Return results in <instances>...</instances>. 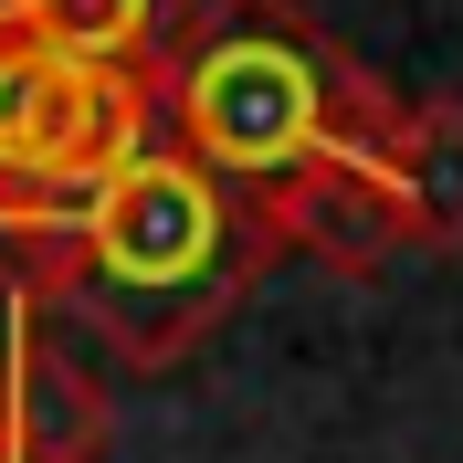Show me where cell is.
I'll return each mask as SVG.
<instances>
[{
	"instance_id": "obj_6",
	"label": "cell",
	"mask_w": 463,
	"mask_h": 463,
	"mask_svg": "<svg viewBox=\"0 0 463 463\" xmlns=\"http://www.w3.org/2000/svg\"><path fill=\"white\" fill-rule=\"evenodd\" d=\"M179 11H190V0H0V32L53 43V53H85V63H137V74H158Z\"/></svg>"
},
{
	"instance_id": "obj_1",
	"label": "cell",
	"mask_w": 463,
	"mask_h": 463,
	"mask_svg": "<svg viewBox=\"0 0 463 463\" xmlns=\"http://www.w3.org/2000/svg\"><path fill=\"white\" fill-rule=\"evenodd\" d=\"M263 263H274L263 211L232 179H211L190 147L147 137L106 190H85L32 242L22 285L63 337L106 347L116 369H169L263 285Z\"/></svg>"
},
{
	"instance_id": "obj_7",
	"label": "cell",
	"mask_w": 463,
	"mask_h": 463,
	"mask_svg": "<svg viewBox=\"0 0 463 463\" xmlns=\"http://www.w3.org/2000/svg\"><path fill=\"white\" fill-rule=\"evenodd\" d=\"M0 463H32V453H0Z\"/></svg>"
},
{
	"instance_id": "obj_5",
	"label": "cell",
	"mask_w": 463,
	"mask_h": 463,
	"mask_svg": "<svg viewBox=\"0 0 463 463\" xmlns=\"http://www.w3.org/2000/svg\"><path fill=\"white\" fill-rule=\"evenodd\" d=\"M369 169L401 201L411 253H463V95H390Z\"/></svg>"
},
{
	"instance_id": "obj_3",
	"label": "cell",
	"mask_w": 463,
	"mask_h": 463,
	"mask_svg": "<svg viewBox=\"0 0 463 463\" xmlns=\"http://www.w3.org/2000/svg\"><path fill=\"white\" fill-rule=\"evenodd\" d=\"M147 137H158V74L0 32V263L22 274L32 242L85 190H106Z\"/></svg>"
},
{
	"instance_id": "obj_4",
	"label": "cell",
	"mask_w": 463,
	"mask_h": 463,
	"mask_svg": "<svg viewBox=\"0 0 463 463\" xmlns=\"http://www.w3.org/2000/svg\"><path fill=\"white\" fill-rule=\"evenodd\" d=\"M263 232H274V253H306L326 274H390L411 253L401 242V201H390V179L369 169V147H347V158H317V169H295L285 190H263Z\"/></svg>"
},
{
	"instance_id": "obj_2",
	"label": "cell",
	"mask_w": 463,
	"mask_h": 463,
	"mask_svg": "<svg viewBox=\"0 0 463 463\" xmlns=\"http://www.w3.org/2000/svg\"><path fill=\"white\" fill-rule=\"evenodd\" d=\"M390 95L306 0H190L158 53V137L190 147L242 201L379 137Z\"/></svg>"
}]
</instances>
